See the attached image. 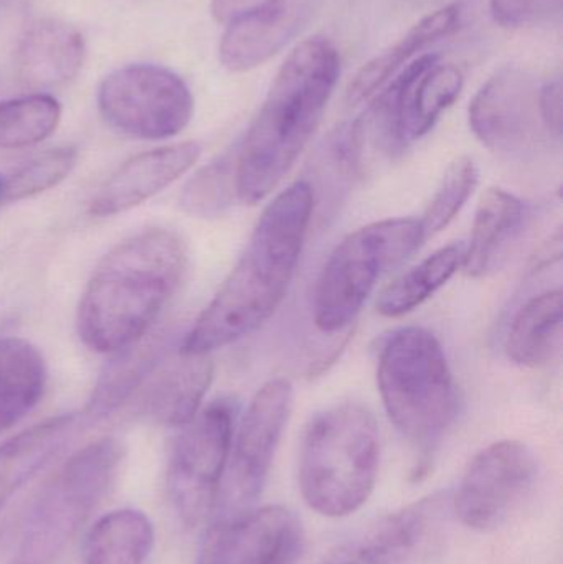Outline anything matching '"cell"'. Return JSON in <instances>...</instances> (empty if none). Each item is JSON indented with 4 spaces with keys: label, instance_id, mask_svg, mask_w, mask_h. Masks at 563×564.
Wrapping results in <instances>:
<instances>
[{
    "label": "cell",
    "instance_id": "cell-11",
    "mask_svg": "<svg viewBox=\"0 0 563 564\" xmlns=\"http://www.w3.org/2000/svg\"><path fill=\"white\" fill-rule=\"evenodd\" d=\"M293 384L274 378L258 390L231 443L225 512L250 509L261 496L278 444L290 420Z\"/></svg>",
    "mask_w": 563,
    "mask_h": 564
},
{
    "label": "cell",
    "instance_id": "cell-6",
    "mask_svg": "<svg viewBox=\"0 0 563 564\" xmlns=\"http://www.w3.org/2000/svg\"><path fill=\"white\" fill-rule=\"evenodd\" d=\"M124 457L102 437L73 454L40 490L26 513L12 564H56L115 484Z\"/></svg>",
    "mask_w": 563,
    "mask_h": 564
},
{
    "label": "cell",
    "instance_id": "cell-16",
    "mask_svg": "<svg viewBox=\"0 0 563 564\" xmlns=\"http://www.w3.org/2000/svg\"><path fill=\"white\" fill-rule=\"evenodd\" d=\"M445 507L433 496L380 519L353 542L340 546L329 564H403L425 545Z\"/></svg>",
    "mask_w": 563,
    "mask_h": 564
},
{
    "label": "cell",
    "instance_id": "cell-9",
    "mask_svg": "<svg viewBox=\"0 0 563 564\" xmlns=\"http://www.w3.org/2000/svg\"><path fill=\"white\" fill-rule=\"evenodd\" d=\"M98 108L116 131L145 141L181 134L194 115V96L181 76L164 66L116 69L102 79Z\"/></svg>",
    "mask_w": 563,
    "mask_h": 564
},
{
    "label": "cell",
    "instance_id": "cell-26",
    "mask_svg": "<svg viewBox=\"0 0 563 564\" xmlns=\"http://www.w3.org/2000/svg\"><path fill=\"white\" fill-rule=\"evenodd\" d=\"M154 527L139 510L101 517L83 542L85 564H144L154 549Z\"/></svg>",
    "mask_w": 563,
    "mask_h": 564
},
{
    "label": "cell",
    "instance_id": "cell-30",
    "mask_svg": "<svg viewBox=\"0 0 563 564\" xmlns=\"http://www.w3.org/2000/svg\"><path fill=\"white\" fill-rule=\"evenodd\" d=\"M78 161L73 148L52 149L36 155L26 164L10 172L2 181V202H20L35 197L68 177Z\"/></svg>",
    "mask_w": 563,
    "mask_h": 564
},
{
    "label": "cell",
    "instance_id": "cell-23",
    "mask_svg": "<svg viewBox=\"0 0 563 564\" xmlns=\"http://www.w3.org/2000/svg\"><path fill=\"white\" fill-rule=\"evenodd\" d=\"M75 426V414H62L0 444V512L63 449Z\"/></svg>",
    "mask_w": 563,
    "mask_h": 564
},
{
    "label": "cell",
    "instance_id": "cell-14",
    "mask_svg": "<svg viewBox=\"0 0 563 564\" xmlns=\"http://www.w3.org/2000/svg\"><path fill=\"white\" fill-rule=\"evenodd\" d=\"M212 380L210 355L188 354L178 344L165 354L136 398L145 416L164 426L184 427L201 411Z\"/></svg>",
    "mask_w": 563,
    "mask_h": 564
},
{
    "label": "cell",
    "instance_id": "cell-17",
    "mask_svg": "<svg viewBox=\"0 0 563 564\" xmlns=\"http://www.w3.org/2000/svg\"><path fill=\"white\" fill-rule=\"evenodd\" d=\"M316 9V0H280L230 23L220 42V62L230 72H250L277 55Z\"/></svg>",
    "mask_w": 563,
    "mask_h": 564
},
{
    "label": "cell",
    "instance_id": "cell-22",
    "mask_svg": "<svg viewBox=\"0 0 563 564\" xmlns=\"http://www.w3.org/2000/svg\"><path fill=\"white\" fill-rule=\"evenodd\" d=\"M172 347L171 335L151 334L148 337L145 334L134 344L115 351L89 398V416H108L134 400Z\"/></svg>",
    "mask_w": 563,
    "mask_h": 564
},
{
    "label": "cell",
    "instance_id": "cell-31",
    "mask_svg": "<svg viewBox=\"0 0 563 564\" xmlns=\"http://www.w3.org/2000/svg\"><path fill=\"white\" fill-rule=\"evenodd\" d=\"M237 149L202 169L185 187L182 207L192 215L214 217L224 214L237 197L235 188Z\"/></svg>",
    "mask_w": 563,
    "mask_h": 564
},
{
    "label": "cell",
    "instance_id": "cell-2",
    "mask_svg": "<svg viewBox=\"0 0 563 564\" xmlns=\"http://www.w3.org/2000/svg\"><path fill=\"white\" fill-rule=\"evenodd\" d=\"M339 75V52L324 36L288 55L237 149L238 200L255 205L277 191L316 132Z\"/></svg>",
    "mask_w": 563,
    "mask_h": 564
},
{
    "label": "cell",
    "instance_id": "cell-24",
    "mask_svg": "<svg viewBox=\"0 0 563 564\" xmlns=\"http://www.w3.org/2000/svg\"><path fill=\"white\" fill-rule=\"evenodd\" d=\"M563 294L549 289L529 299L512 318L506 355L519 367L539 368L557 355L562 341Z\"/></svg>",
    "mask_w": 563,
    "mask_h": 564
},
{
    "label": "cell",
    "instance_id": "cell-36",
    "mask_svg": "<svg viewBox=\"0 0 563 564\" xmlns=\"http://www.w3.org/2000/svg\"><path fill=\"white\" fill-rule=\"evenodd\" d=\"M326 564H329V563H326Z\"/></svg>",
    "mask_w": 563,
    "mask_h": 564
},
{
    "label": "cell",
    "instance_id": "cell-3",
    "mask_svg": "<svg viewBox=\"0 0 563 564\" xmlns=\"http://www.w3.org/2000/svg\"><path fill=\"white\" fill-rule=\"evenodd\" d=\"M187 270V248L164 228L142 231L109 251L93 273L78 307L86 347L115 354L149 334Z\"/></svg>",
    "mask_w": 563,
    "mask_h": 564
},
{
    "label": "cell",
    "instance_id": "cell-19",
    "mask_svg": "<svg viewBox=\"0 0 563 564\" xmlns=\"http://www.w3.org/2000/svg\"><path fill=\"white\" fill-rule=\"evenodd\" d=\"M436 53L419 56L402 69L400 131L407 145L435 128L443 112L462 95L465 76L452 63H439Z\"/></svg>",
    "mask_w": 563,
    "mask_h": 564
},
{
    "label": "cell",
    "instance_id": "cell-12",
    "mask_svg": "<svg viewBox=\"0 0 563 564\" xmlns=\"http://www.w3.org/2000/svg\"><path fill=\"white\" fill-rule=\"evenodd\" d=\"M303 545V527L286 507H250L212 523L197 564H296Z\"/></svg>",
    "mask_w": 563,
    "mask_h": 564
},
{
    "label": "cell",
    "instance_id": "cell-1",
    "mask_svg": "<svg viewBox=\"0 0 563 564\" xmlns=\"http://www.w3.org/2000/svg\"><path fill=\"white\" fill-rule=\"evenodd\" d=\"M313 208V188L304 181L268 204L234 270L185 334L182 350L210 355L273 317L296 274Z\"/></svg>",
    "mask_w": 563,
    "mask_h": 564
},
{
    "label": "cell",
    "instance_id": "cell-28",
    "mask_svg": "<svg viewBox=\"0 0 563 564\" xmlns=\"http://www.w3.org/2000/svg\"><path fill=\"white\" fill-rule=\"evenodd\" d=\"M59 118L62 106L42 93L0 102V149L26 148L45 141Z\"/></svg>",
    "mask_w": 563,
    "mask_h": 564
},
{
    "label": "cell",
    "instance_id": "cell-20",
    "mask_svg": "<svg viewBox=\"0 0 563 564\" xmlns=\"http://www.w3.org/2000/svg\"><path fill=\"white\" fill-rule=\"evenodd\" d=\"M528 220L524 202L502 188L483 194L473 221L472 240L465 247L463 270L469 278H485L518 240Z\"/></svg>",
    "mask_w": 563,
    "mask_h": 564
},
{
    "label": "cell",
    "instance_id": "cell-13",
    "mask_svg": "<svg viewBox=\"0 0 563 564\" xmlns=\"http://www.w3.org/2000/svg\"><path fill=\"white\" fill-rule=\"evenodd\" d=\"M469 126L483 145L505 158H518L541 141L539 89L519 68L499 69L469 105Z\"/></svg>",
    "mask_w": 563,
    "mask_h": 564
},
{
    "label": "cell",
    "instance_id": "cell-10",
    "mask_svg": "<svg viewBox=\"0 0 563 564\" xmlns=\"http://www.w3.org/2000/svg\"><path fill=\"white\" fill-rule=\"evenodd\" d=\"M538 459L519 441H499L476 454L459 482L453 509L476 532L498 529L531 492Z\"/></svg>",
    "mask_w": 563,
    "mask_h": 564
},
{
    "label": "cell",
    "instance_id": "cell-4",
    "mask_svg": "<svg viewBox=\"0 0 563 564\" xmlns=\"http://www.w3.org/2000/svg\"><path fill=\"white\" fill-rule=\"evenodd\" d=\"M377 383L387 416L420 451L412 479L430 469V459L458 416L459 398L448 358L435 334L403 327L383 341Z\"/></svg>",
    "mask_w": 563,
    "mask_h": 564
},
{
    "label": "cell",
    "instance_id": "cell-5",
    "mask_svg": "<svg viewBox=\"0 0 563 564\" xmlns=\"http://www.w3.org/2000/svg\"><path fill=\"white\" fill-rule=\"evenodd\" d=\"M376 417L357 403H340L316 414L304 433L300 486L311 510L340 519L372 496L379 474Z\"/></svg>",
    "mask_w": 563,
    "mask_h": 564
},
{
    "label": "cell",
    "instance_id": "cell-15",
    "mask_svg": "<svg viewBox=\"0 0 563 564\" xmlns=\"http://www.w3.org/2000/svg\"><path fill=\"white\" fill-rule=\"evenodd\" d=\"M201 152L197 142L187 141L129 159L99 188L91 202V214L112 217L138 207L182 177Z\"/></svg>",
    "mask_w": 563,
    "mask_h": 564
},
{
    "label": "cell",
    "instance_id": "cell-32",
    "mask_svg": "<svg viewBox=\"0 0 563 564\" xmlns=\"http://www.w3.org/2000/svg\"><path fill=\"white\" fill-rule=\"evenodd\" d=\"M559 2L561 0H491V15L498 25L516 29L551 12Z\"/></svg>",
    "mask_w": 563,
    "mask_h": 564
},
{
    "label": "cell",
    "instance_id": "cell-27",
    "mask_svg": "<svg viewBox=\"0 0 563 564\" xmlns=\"http://www.w3.org/2000/svg\"><path fill=\"white\" fill-rule=\"evenodd\" d=\"M465 260V245L455 243L440 248L435 253L396 278L377 299V312L383 317H402L435 295L446 284Z\"/></svg>",
    "mask_w": 563,
    "mask_h": 564
},
{
    "label": "cell",
    "instance_id": "cell-34",
    "mask_svg": "<svg viewBox=\"0 0 563 564\" xmlns=\"http://www.w3.org/2000/svg\"><path fill=\"white\" fill-rule=\"evenodd\" d=\"M278 2L280 0H212V15L227 26Z\"/></svg>",
    "mask_w": 563,
    "mask_h": 564
},
{
    "label": "cell",
    "instance_id": "cell-8",
    "mask_svg": "<svg viewBox=\"0 0 563 564\" xmlns=\"http://www.w3.org/2000/svg\"><path fill=\"white\" fill-rule=\"evenodd\" d=\"M237 413L234 400L220 398L198 411L175 440L167 489L187 525L204 522L217 506L230 460Z\"/></svg>",
    "mask_w": 563,
    "mask_h": 564
},
{
    "label": "cell",
    "instance_id": "cell-35",
    "mask_svg": "<svg viewBox=\"0 0 563 564\" xmlns=\"http://www.w3.org/2000/svg\"><path fill=\"white\" fill-rule=\"evenodd\" d=\"M0 204H2V181H0Z\"/></svg>",
    "mask_w": 563,
    "mask_h": 564
},
{
    "label": "cell",
    "instance_id": "cell-21",
    "mask_svg": "<svg viewBox=\"0 0 563 564\" xmlns=\"http://www.w3.org/2000/svg\"><path fill=\"white\" fill-rule=\"evenodd\" d=\"M463 12H465V3L453 2L423 17L396 45L362 66L347 88V102L359 105L372 98L397 73L409 65L416 53L425 50L430 43L446 39L456 32L462 23Z\"/></svg>",
    "mask_w": 563,
    "mask_h": 564
},
{
    "label": "cell",
    "instance_id": "cell-29",
    "mask_svg": "<svg viewBox=\"0 0 563 564\" xmlns=\"http://www.w3.org/2000/svg\"><path fill=\"white\" fill-rule=\"evenodd\" d=\"M478 167L473 159L463 155L448 165L425 214L420 218L425 241L445 230L458 217L478 187Z\"/></svg>",
    "mask_w": 563,
    "mask_h": 564
},
{
    "label": "cell",
    "instance_id": "cell-33",
    "mask_svg": "<svg viewBox=\"0 0 563 564\" xmlns=\"http://www.w3.org/2000/svg\"><path fill=\"white\" fill-rule=\"evenodd\" d=\"M539 112L542 124L549 134L561 138L562 134V82L561 78L551 79L539 89Z\"/></svg>",
    "mask_w": 563,
    "mask_h": 564
},
{
    "label": "cell",
    "instance_id": "cell-25",
    "mask_svg": "<svg viewBox=\"0 0 563 564\" xmlns=\"http://www.w3.org/2000/svg\"><path fill=\"white\" fill-rule=\"evenodd\" d=\"M45 384V360L39 348L23 338H0V434L39 404Z\"/></svg>",
    "mask_w": 563,
    "mask_h": 564
},
{
    "label": "cell",
    "instance_id": "cell-7",
    "mask_svg": "<svg viewBox=\"0 0 563 564\" xmlns=\"http://www.w3.org/2000/svg\"><path fill=\"white\" fill-rule=\"evenodd\" d=\"M422 225L415 218H390L347 235L327 258L314 289V324L337 334L356 322L379 281L419 250Z\"/></svg>",
    "mask_w": 563,
    "mask_h": 564
},
{
    "label": "cell",
    "instance_id": "cell-18",
    "mask_svg": "<svg viewBox=\"0 0 563 564\" xmlns=\"http://www.w3.org/2000/svg\"><path fill=\"white\" fill-rule=\"evenodd\" d=\"M85 55V40L75 26L59 20H39L17 43V76L36 91L62 88L76 78Z\"/></svg>",
    "mask_w": 563,
    "mask_h": 564
}]
</instances>
